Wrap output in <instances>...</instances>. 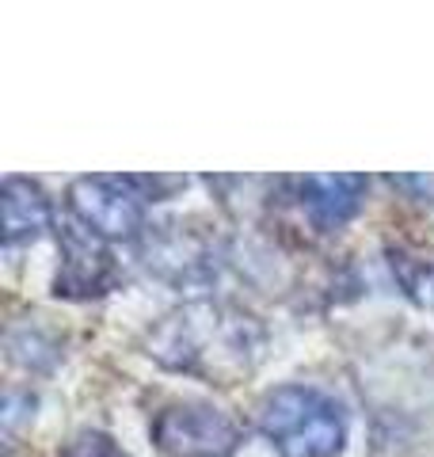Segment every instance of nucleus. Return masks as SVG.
I'll use <instances>...</instances> for the list:
<instances>
[{
	"label": "nucleus",
	"mask_w": 434,
	"mask_h": 457,
	"mask_svg": "<svg viewBox=\"0 0 434 457\" xmlns=\"http://www.w3.org/2000/svg\"><path fill=\"white\" fill-rule=\"evenodd\" d=\"M149 354L168 370L202 374L217 385H229V378L252 370L255 328L240 312L198 302L164 317V324L149 336Z\"/></svg>",
	"instance_id": "obj_1"
},
{
	"label": "nucleus",
	"mask_w": 434,
	"mask_h": 457,
	"mask_svg": "<svg viewBox=\"0 0 434 457\" xmlns=\"http://www.w3.org/2000/svg\"><path fill=\"white\" fill-rule=\"evenodd\" d=\"M259 431L282 457H339L346 446V420L339 404L309 385H279L259 400Z\"/></svg>",
	"instance_id": "obj_2"
},
{
	"label": "nucleus",
	"mask_w": 434,
	"mask_h": 457,
	"mask_svg": "<svg viewBox=\"0 0 434 457\" xmlns=\"http://www.w3.org/2000/svg\"><path fill=\"white\" fill-rule=\"evenodd\" d=\"M153 442L168 457H233L240 427L213 404H168L153 420Z\"/></svg>",
	"instance_id": "obj_3"
},
{
	"label": "nucleus",
	"mask_w": 434,
	"mask_h": 457,
	"mask_svg": "<svg viewBox=\"0 0 434 457\" xmlns=\"http://www.w3.org/2000/svg\"><path fill=\"white\" fill-rule=\"evenodd\" d=\"M69 210L99 240H134L145 228V198L126 179L84 176L69 187Z\"/></svg>",
	"instance_id": "obj_4"
},
{
	"label": "nucleus",
	"mask_w": 434,
	"mask_h": 457,
	"mask_svg": "<svg viewBox=\"0 0 434 457\" xmlns=\"http://www.w3.org/2000/svg\"><path fill=\"white\" fill-rule=\"evenodd\" d=\"M114 275H119V267H114L107 240L88 233L80 221L62 225V267H57V278H54L57 297L88 302V297L111 290Z\"/></svg>",
	"instance_id": "obj_5"
},
{
	"label": "nucleus",
	"mask_w": 434,
	"mask_h": 457,
	"mask_svg": "<svg viewBox=\"0 0 434 457\" xmlns=\"http://www.w3.org/2000/svg\"><path fill=\"white\" fill-rule=\"evenodd\" d=\"M301 187V206L316 228H343L362 210L366 198V176H305Z\"/></svg>",
	"instance_id": "obj_6"
},
{
	"label": "nucleus",
	"mask_w": 434,
	"mask_h": 457,
	"mask_svg": "<svg viewBox=\"0 0 434 457\" xmlns=\"http://www.w3.org/2000/svg\"><path fill=\"white\" fill-rule=\"evenodd\" d=\"M0 203H4V245H31L46 228L54 225V210L50 198L42 195L38 183L23 179V176H8L4 191H0Z\"/></svg>",
	"instance_id": "obj_7"
},
{
	"label": "nucleus",
	"mask_w": 434,
	"mask_h": 457,
	"mask_svg": "<svg viewBox=\"0 0 434 457\" xmlns=\"http://www.w3.org/2000/svg\"><path fill=\"white\" fill-rule=\"evenodd\" d=\"M149 267H156L164 278H195V275H206V248L195 233H183V225H168V233H161L156 240H149Z\"/></svg>",
	"instance_id": "obj_8"
},
{
	"label": "nucleus",
	"mask_w": 434,
	"mask_h": 457,
	"mask_svg": "<svg viewBox=\"0 0 434 457\" xmlns=\"http://www.w3.org/2000/svg\"><path fill=\"white\" fill-rule=\"evenodd\" d=\"M65 457H126L107 435H99V431H80L77 438L69 442V450Z\"/></svg>",
	"instance_id": "obj_9"
},
{
	"label": "nucleus",
	"mask_w": 434,
	"mask_h": 457,
	"mask_svg": "<svg viewBox=\"0 0 434 457\" xmlns=\"http://www.w3.org/2000/svg\"><path fill=\"white\" fill-rule=\"evenodd\" d=\"M388 183H393V187L412 191L415 198H430V203H434V176H393Z\"/></svg>",
	"instance_id": "obj_10"
},
{
	"label": "nucleus",
	"mask_w": 434,
	"mask_h": 457,
	"mask_svg": "<svg viewBox=\"0 0 434 457\" xmlns=\"http://www.w3.org/2000/svg\"><path fill=\"white\" fill-rule=\"evenodd\" d=\"M430 294H434V278H430Z\"/></svg>",
	"instance_id": "obj_11"
}]
</instances>
